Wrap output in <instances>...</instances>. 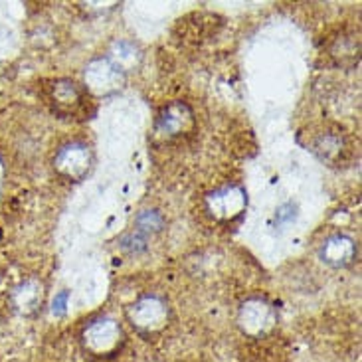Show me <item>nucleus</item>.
<instances>
[{"label": "nucleus", "mask_w": 362, "mask_h": 362, "mask_svg": "<svg viewBox=\"0 0 362 362\" xmlns=\"http://www.w3.org/2000/svg\"><path fill=\"white\" fill-rule=\"evenodd\" d=\"M123 329L113 317H98L83 329L81 343L95 356H111L121 349L123 344Z\"/></svg>", "instance_id": "nucleus-1"}, {"label": "nucleus", "mask_w": 362, "mask_h": 362, "mask_svg": "<svg viewBox=\"0 0 362 362\" xmlns=\"http://www.w3.org/2000/svg\"><path fill=\"white\" fill-rule=\"evenodd\" d=\"M129 323L143 334L160 333L168 321L167 301L157 293H145L139 297L127 311Z\"/></svg>", "instance_id": "nucleus-2"}, {"label": "nucleus", "mask_w": 362, "mask_h": 362, "mask_svg": "<svg viewBox=\"0 0 362 362\" xmlns=\"http://www.w3.org/2000/svg\"><path fill=\"white\" fill-rule=\"evenodd\" d=\"M91 163H93V153L88 143L69 141L58 148V153L52 160V167L59 177L68 178V180H81L89 173Z\"/></svg>", "instance_id": "nucleus-3"}, {"label": "nucleus", "mask_w": 362, "mask_h": 362, "mask_svg": "<svg viewBox=\"0 0 362 362\" xmlns=\"http://www.w3.org/2000/svg\"><path fill=\"white\" fill-rule=\"evenodd\" d=\"M46 95L54 111L66 117H78L79 113H83L86 101H88L86 89L69 78L52 79L46 89Z\"/></svg>", "instance_id": "nucleus-4"}, {"label": "nucleus", "mask_w": 362, "mask_h": 362, "mask_svg": "<svg viewBox=\"0 0 362 362\" xmlns=\"http://www.w3.org/2000/svg\"><path fill=\"white\" fill-rule=\"evenodd\" d=\"M123 81H125V74L117 66H113L109 58H93L83 69L86 91L98 98H105L119 91Z\"/></svg>", "instance_id": "nucleus-5"}, {"label": "nucleus", "mask_w": 362, "mask_h": 362, "mask_svg": "<svg viewBox=\"0 0 362 362\" xmlns=\"http://www.w3.org/2000/svg\"><path fill=\"white\" fill-rule=\"evenodd\" d=\"M238 323L242 327L245 334L252 337H262L269 333L277 323V311L275 307L265 297H250L245 303L240 307Z\"/></svg>", "instance_id": "nucleus-6"}, {"label": "nucleus", "mask_w": 362, "mask_h": 362, "mask_svg": "<svg viewBox=\"0 0 362 362\" xmlns=\"http://www.w3.org/2000/svg\"><path fill=\"white\" fill-rule=\"evenodd\" d=\"M44 297H46V284L36 275H30V277L20 279L18 284L10 289L8 305L20 317H34L42 309Z\"/></svg>", "instance_id": "nucleus-7"}, {"label": "nucleus", "mask_w": 362, "mask_h": 362, "mask_svg": "<svg viewBox=\"0 0 362 362\" xmlns=\"http://www.w3.org/2000/svg\"><path fill=\"white\" fill-rule=\"evenodd\" d=\"M247 206V196L242 186L228 185L206 196V210L218 222H228L242 214Z\"/></svg>", "instance_id": "nucleus-8"}, {"label": "nucleus", "mask_w": 362, "mask_h": 362, "mask_svg": "<svg viewBox=\"0 0 362 362\" xmlns=\"http://www.w3.org/2000/svg\"><path fill=\"white\" fill-rule=\"evenodd\" d=\"M196 125V117L192 107L185 101H173L158 111L155 131L160 137L175 139L190 133Z\"/></svg>", "instance_id": "nucleus-9"}, {"label": "nucleus", "mask_w": 362, "mask_h": 362, "mask_svg": "<svg viewBox=\"0 0 362 362\" xmlns=\"http://www.w3.org/2000/svg\"><path fill=\"white\" fill-rule=\"evenodd\" d=\"M356 242L351 235L346 234H331L329 238H325V242L319 247V257L321 262L327 264L329 267L341 269L346 267L354 262L356 257Z\"/></svg>", "instance_id": "nucleus-10"}, {"label": "nucleus", "mask_w": 362, "mask_h": 362, "mask_svg": "<svg viewBox=\"0 0 362 362\" xmlns=\"http://www.w3.org/2000/svg\"><path fill=\"white\" fill-rule=\"evenodd\" d=\"M313 151L317 157L329 163V165H341L351 151L349 139L343 131L339 129H327L323 133H319L313 143Z\"/></svg>", "instance_id": "nucleus-11"}, {"label": "nucleus", "mask_w": 362, "mask_h": 362, "mask_svg": "<svg viewBox=\"0 0 362 362\" xmlns=\"http://www.w3.org/2000/svg\"><path fill=\"white\" fill-rule=\"evenodd\" d=\"M358 52H361V42L358 36L341 32L334 36L331 46H329V56L339 64V66H354L358 64Z\"/></svg>", "instance_id": "nucleus-12"}, {"label": "nucleus", "mask_w": 362, "mask_h": 362, "mask_svg": "<svg viewBox=\"0 0 362 362\" xmlns=\"http://www.w3.org/2000/svg\"><path fill=\"white\" fill-rule=\"evenodd\" d=\"M107 58L123 74H127V71H133V69H137L141 66L143 54H141L139 46H135L133 42H129V40H115L111 49H109Z\"/></svg>", "instance_id": "nucleus-13"}, {"label": "nucleus", "mask_w": 362, "mask_h": 362, "mask_svg": "<svg viewBox=\"0 0 362 362\" xmlns=\"http://www.w3.org/2000/svg\"><path fill=\"white\" fill-rule=\"evenodd\" d=\"M165 216L160 214L158 210H141L135 216V232L143 235H155L160 234L165 230Z\"/></svg>", "instance_id": "nucleus-14"}, {"label": "nucleus", "mask_w": 362, "mask_h": 362, "mask_svg": "<svg viewBox=\"0 0 362 362\" xmlns=\"http://www.w3.org/2000/svg\"><path fill=\"white\" fill-rule=\"evenodd\" d=\"M119 247L131 255L143 254V252L148 247V238L133 230V232H129V234H125L121 240H119Z\"/></svg>", "instance_id": "nucleus-15"}, {"label": "nucleus", "mask_w": 362, "mask_h": 362, "mask_svg": "<svg viewBox=\"0 0 362 362\" xmlns=\"http://www.w3.org/2000/svg\"><path fill=\"white\" fill-rule=\"evenodd\" d=\"M295 218H297V206L293 202H285L275 212V228H284V226L291 224Z\"/></svg>", "instance_id": "nucleus-16"}, {"label": "nucleus", "mask_w": 362, "mask_h": 362, "mask_svg": "<svg viewBox=\"0 0 362 362\" xmlns=\"http://www.w3.org/2000/svg\"><path fill=\"white\" fill-rule=\"evenodd\" d=\"M66 303H68V293L62 291V293L56 295V301H54V313L62 315L66 311Z\"/></svg>", "instance_id": "nucleus-17"}]
</instances>
